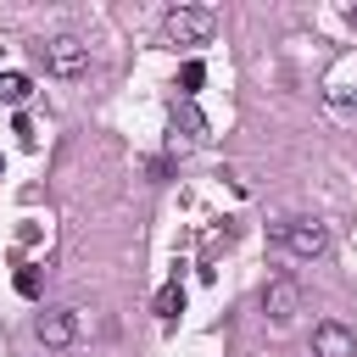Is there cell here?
<instances>
[{
	"label": "cell",
	"instance_id": "obj_5",
	"mask_svg": "<svg viewBox=\"0 0 357 357\" xmlns=\"http://www.w3.org/2000/svg\"><path fill=\"white\" fill-rule=\"evenodd\" d=\"M301 312V284L290 279V273H273L268 284H262V318L268 324H290Z\"/></svg>",
	"mask_w": 357,
	"mask_h": 357
},
{
	"label": "cell",
	"instance_id": "obj_8",
	"mask_svg": "<svg viewBox=\"0 0 357 357\" xmlns=\"http://www.w3.org/2000/svg\"><path fill=\"white\" fill-rule=\"evenodd\" d=\"M28 95H33V78L28 73H0V106H28Z\"/></svg>",
	"mask_w": 357,
	"mask_h": 357
},
{
	"label": "cell",
	"instance_id": "obj_9",
	"mask_svg": "<svg viewBox=\"0 0 357 357\" xmlns=\"http://www.w3.org/2000/svg\"><path fill=\"white\" fill-rule=\"evenodd\" d=\"M178 312H184V284H178V279H167V284L156 290V318H167V324H173Z\"/></svg>",
	"mask_w": 357,
	"mask_h": 357
},
{
	"label": "cell",
	"instance_id": "obj_11",
	"mask_svg": "<svg viewBox=\"0 0 357 357\" xmlns=\"http://www.w3.org/2000/svg\"><path fill=\"white\" fill-rule=\"evenodd\" d=\"M39 284H45V279H39V268H17V296H28V301H33V296H39Z\"/></svg>",
	"mask_w": 357,
	"mask_h": 357
},
{
	"label": "cell",
	"instance_id": "obj_13",
	"mask_svg": "<svg viewBox=\"0 0 357 357\" xmlns=\"http://www.w3.org/2000/svg\"><path fill=\"white\" fill-rule=\"evenodd\" d=\"M0 173H6V156H0Z\"/></svg>",
	"mask_w": 357,
	"mask_h": 357
},
{
	"label": "cell",
	"instance_id": "obj_7",
	"mask_svg": "<svg viewBox=\"0 0 357 357\" xmlns=\"http://www.w3.org/2000/svg\"><path fill=\"white\" fill-rule=\"evenodd\" d=\"M312 357H357V335L346 324L324 318V324H312Z\"/></svg>",
	"mask_w": 357,
	"mask_h": 357
},
{
	"label": "cell",
	"instance_id": "obj_10",
	"mask_svg": "<svg viewBox=\"0 0 357 357\" xmlns=\"http://www.w3.org/2000/svg\"><path fill=\"white\" fill-rule=\"evenodd\" d=\"M201 84H206V67H201V61H184V67H178V89H184V100H195Z\"/></svg>",
	"mask_w": 357,
	"mask_h": 357
},
{
	"label": "cell",
	"instance_id": "obj_3",
	"mask_svg": "<svg viewBox=\"0 0 357 357\" xmlns=\"http://www.w3.org/2000/svg\"><path fill=\"white\" fill-rule=\"evenodd\" d=\"M279 245H284L296 262H318V257L329 251V229H324L318 218H284V223H279Z\"/></svg>",
	"mask_w": 357,
	"mask_h": 357
},
{
	"label": "cell",
	"instance_id": "obj_4",
	"mask_svg": "<svg viewBox=\"0 0 357 357\" xmlns=\"http://www.w3.org/2000/svg\"><path fill=\"white\" fill-rule=\"evenodd\" d=\"M33 335H39L45 351H73V346L84 340V324H78L73 307H45V312L33 318Z\"/></svg>",
	"mask_w": 357,
	"mask_h": 357
},
{
	"label": "cell",
	"instance_id": "obj_2",
	"mask_svg": "<svg viewBox=\"0 0 357 357\" xmlns=\"http://www.w3.org/2000/svg\"><path fill=\"white\" fill-rule=\"evenodd\" d=\"M39 61H45L50 78H84L89 73V45L78 33H50V39H39Z\"/></svg>",
	"mask_w": 357,
	"mask_h": 357
},
{
	"label": "cell",
	"instance_id": "obj_1",
	"mask_svg": "<svg viewBox=\"0 0 357 357\" xmlns=\"http://www.w3.org/2000/svg\"><path fill=\"white\" fill-rule=\"evenodd\" d=\"M212 28H218V11H212V6H173V11L162 17V39H167L173 50H178V45H206Z\"/></svg>",
	"mask_w": 357,
	"mask_h": 357
},
{
	"label": "cell",
	"instance_id": "obj_12",
	"mask_svg": "<svg viewBox=\"0 0 357 357\" xmlns=\"http://www.w3.org/2000/svg\"><path fill=\"white\" fill-rule=\"evenodd\" d=\"M346 22H351V33H357V6H351V11H346Z\"/></svg>",
	"mask_w": 357,
	"mask_h": 357
},
{
	"label": "cell",
	"instance_id": "obj_6",
	"mask_svg": "<svg viewBox=\"0 0 357 357\" xmlns=\"http://www.w3.org/2000/svg\"><path fill=\"white\" fill-rule=\"evenodd\" d=\"M206 139H212V123L201 117L195 100L178 95V100H173V139H167V145H173V151H190V145H206Z\"/></svg>",
	"mask_w": 357,
	"mask_h": 357
}]
</instances>
